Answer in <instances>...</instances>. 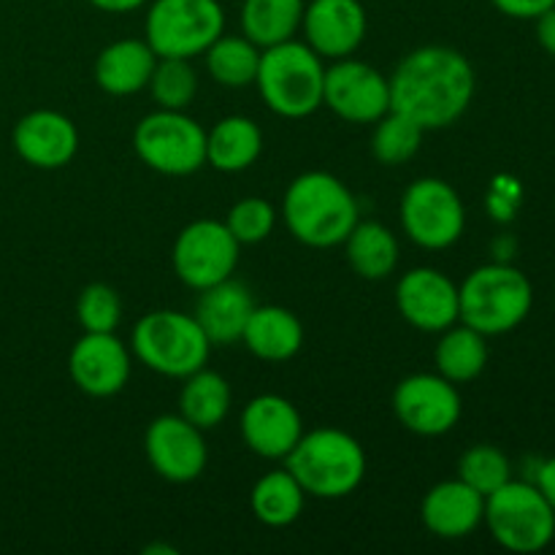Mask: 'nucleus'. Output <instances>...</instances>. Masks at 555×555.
I'll return each mask as SVG.
<instances>
[{"label": "nucleus", "instance_id": "obj_1", "mask_svg": "<svg viewBox=\"0 0 555 555\" xmlns=\"http://www.w3.org/2000/svg\"><path fill=\"white\" fill-rule=\"evenodd\" d=\"M390 85V108L423 130H442L459 122L475 98V68L453 47L428 43L396 65Z\"/></svg>", "mask_w": 555, "mask_h": 555}, {"label": "nucleus", "instance_id": "obj_2", "mask_svg": "<svg viewBox=\"0 0 555 555\" xmlns=\"http://www.w3.org/2000/svg\"><path fill=\"white\" fill-rule=\"evenodd\" d=\"M282 220L293 238L314 249L345 244L361 220L352 190L328 171L298 173L282 198Z\"/></svg>", "mask_w": 555, "mask_h": 555}, {"label": "nucleus", "instance_id": "obj_3", "mask_svg": "<svg viewBox=\"0 0 555 555\" xmlns=\"http://www.w3.org/2000/svg\"><path fill=\"white\" fill-rule=\"evenodd\" d=\"M285 469L301 482L307 496L334 502L358 491L366 477V453L352 434L325 426L304 431L285 459Z\"/></svg>", "mask_w": 555, "mask_h": 555}, {"label": "nucleus", "instance_id": "obj_4", "mask_svg": "<svg viewBox=\"0 0 555 555\" xmlns=\"http://www.w3.org/2000/svg\"><path fill=\"white\" fill-rule=\"evenodd\" d=\"M260 98L274 114L301 119L323 106L325 65L307 41H282L260 52L258 65Z\"/></svg>", "mask_w": 555, "mask_h": 555}, {"label": "nucleus", "instance_id": "obj_5", "mask_svg": "<svg viewBox=\"0 0 555 555\" xmlns=\"http://www.w3.org/2000/svg\"><path fill=\"white\" fill-rule=\"evenodd\" d=\"M534 287L529 276L509 263H488L459 285V323L482 336L509 334L529 318Z\"/></svg>", "mask_w": 555, "mask_h": 555}, {"label": "nucleus", "instance_id": "obj_6", "mask_svg": "<svg viewBox=\"0 0 555 555\" xmlns=\"http://www.w3.org/2000/svg\"><path fill=\"white\" fill-rule=\"evenodd\" d=\"M211 341L198 320L177 309H157L141 318L130 334V352L163 377L184 379L206 366Z\"/></svg>", "mask_w": 555, "mask_h": 555}, {"label": "nucleus", "instance_id": "obj_7", "mask_svg": "<svg viewBox=\"0 0 555 555\" xmlns=\"http://www.w3.org/2000/svg\"><path fill=\"white\" fill-rule=\"evenodd\" d=\"M493 540L513 553H540L555 537V513L531 480H509L486 496V520Z\"/></svg>", "mask_w": 555, "mask_h": 555}, {"label": "nucleus", "instance_id": "obj_8", "mask_svg": "<svg viewBox=\"0 0 555 555\" xmlns=\"http://www.w3.org/2000/svg\"><path fill=\"white\" fill-rule=\"evenodd\" d=\"M146 38L157 57L193 60L225 33L220 0H152Z\"/></svg>", "mask_w": 555, "mask_h": 555}, {"label": "nucleus", "instance_id": "obj_9", "mask_svg": "<svg viewBox=\"0 0 555 555\" xmlns=\"http://www.w3.org/2000/svg\"><path fill=\"white\" fill-rule=\"evenodd\" d=\"M133 150L163 177H190L206 166V130L184 112L157 108L135 125Z\"/></svg>", "mask_w": 555, "mask_h": 555}, {"label": "nucleus", "instance_id": "obj_10", "mask_svg": "<svg viewBox=\"0 0 555 555\" xmlns=\"http://www.w3.org/2000/svg\"><path fill=\"white\" fill-rule=\"evenodd\" d=\"M401 228L423 249H448L466 228V209L459 190L439 177H423L401 198Z\"/></svg>", "mask_w": 555, "mask_h": 555}, {"label": "nucleus", "instance_id": "obj_11", "mask_svg": "<svg viewBox=\"0 0 555 555\" xmlns=\"http://www.w3.org/2000/svg\"><path fill=\"white\" fill-rule=\"evenodd\" d=\"M242 244L233 238L225 222L195 220L179 231L173 242L171 263L179 280L193 291H206L233 276Z\"/></svg>", "mask_w": 555, "mask_h": 555}, {"label": "nucleus", "instance_id": "obj_12", "mask_svg": "<svg viewBox=\"0 0 555 555\" xmlns=\"http://www.w3.org/2000/svg\"><path fill=\"white\" fill-rule=\"evenodd\" d=\"M393 412L406 431L417 437H444L461 421L459 385L442 374H410L393 390Z\"/></svg>", "mask_w": 555, "mask_h": 555}, {"label": "nucleus", "instance_id": "obj_13", "mask_svg": "<svg viewBox=\"0 0 555 555\" xmlns=\"http://www.w3.org/2000/svg\"><path fill=\"white\" fill-rule=\"evenodd\" d=\"M323 103L345 122H377L390 112V85L374 65L341 57L325 68Z\"/></svg>", "mask_w": 555, "mask_h": 555}, {"label": "nucleus", "instance_id": "obj_14", "mask_svg": "<svg viewBox=\"0 0 555 555\" xmlns=\"http://www.w3.org/2000/svg\"><path fill=\"white\" fill-rule=\"evenodd\" d=\"M146 461L168 482H193L204 475L209 450L204 431L182 415H160L144 437Z\"/></svg>", "mask_w": 555, "mask_h": 555}, {"label": "nucleus", "instance_id": "obj_15", "mask_svg": "<svg viewBox=\"0 0 555 555\" xmlns=\"http://www.w3.org/2000/svg\"><path fill=\"white\" fill-rule=\"evenodd\" d=\"M396 307L417 331L442 334L459 323V285L439 269L406 271L396 285Z\"/></svg>", "mask_w": 555, "mask_h": 555}, {"label": "nucleus", "instance_id": "obj_16", "mask_svg": "<svg viewBox=\"0 0 555 555\" xmlns=\"http://www.w3.org/2000/svg\"><path fill=\"white\" fill-rule=\"evenodd\" d=\"M133 352L114 334H85L74 345L68 372L76 388L92 399L117 396L128 385Z\"/></svg>", "mask_w": 555, "mask_h": 555}, {"label": "nucleus", "instance_id": "obj_17", "mask_svg": "<svg viewBox=\"0 0 555 555\" xmlns=\"http://www.w3.org/2000/svg\"><path fill=\"white\" fill-rule=\"evenodd\" d=\"M242 439L255 455L266 461H285L304 437L301 412L285 396L263 393L247 401L238 417Z\"/></svg>", "mask_w": 555, "mask_h": 555}, {"label": "nucleus", "instance_id": "obj_18", "mask_svg": "<svg viewBox=\"0 0 555 555\" xmlns=\"http://www.w3.org/2000/svg\"><path fill=\"white\" fill-rule=\"evenodd\" d=\"M366 27L361 0H309L304 9L301 30L320 57H350L366 38Z\"/></svg>", "mask_w": 555, "mask_h": 555}, {"label": "nucleus", "instance_id": "obj_19", "mask_svg": "<svg viewBox=\"0 0 555 555\" xmlns=\"http://www.w3.org/2000/svg\"><path fill=\"white\" fill-rule=\"evenodd\" d=\"M14 150L27 166L54 171L74 160L79 150V130L54 108H36L16 122Z\"/></svg>", "mask_w": 555, "mask_h": 555}, {"label": "nucleus", "instance_id": "obj_20", "mask_svg": "<svg viewBox=\"0 0 555 555\" xmlns=\"http://www.w3.org/2000/svg\"><path fill=\"white\" fill-rule=\"evenodd\" d=\"M423 526L439 540H464L486 520V496L461 477L437 482L421 504Z\"/></svg>", "mask_w": 555, "mask_h": 555}, {"label": "nucleus", "instance_id": "obj_21", "mask_svg": "<svg viewBox=\"0 0 555 555\" xmlns=\"http://www.w3.org/2000/svg\"><path fill=\"white\" fill-rule=\"evenodd\" d=\"M255 307L258 304H255L253 291L244 282L228 276V280L201 291L193 318L198 320L211 347H228L233 341H242V334Z\"/></svg>", "mask_w": 555, "mask_h": 555}, {"label": "nucleus", "instance_id": "obj_22", "mask_svg": "<svg viewBox=\"0 0 555 555\" xmlns=\"http://www.w3.org/2000/svg\"><path fill=\"white\" fill-rule=\"evenodd\" d=\"M155 65L157 54L144 38H122L98 54L95 85L108 95H135L150 87Z\"/></svg>", "mask_w": 555, "mask_h": 555}, {"label": "nucleus", "instance_id": "obj_23", "mask_svg": "<svg viewBox=\"0 0 555 555\" xmlns=\"http://www.w3.org/2000/svg\"><path fill=\"white\" fill-rule=\"evenodd\" d=\"M244 347L266 363H285L304 345V325L285 307H255L242 334Z\"/></svg>", "mask_w": 555, "mask_h": 555}, {"label": "nucleus", "instance_id": "obj_24", "mask_svg": "<svg viewBox=\"0 0 555 555\" xmlns=\"http://www.w3.org/2000/svg\"><path fill=\"white\" fill-rule=\"evenodd\" d=\"M263 152V130L249 117H222L206 133V163L222 173H238L255 166Z\"/></svg>", "mask_w": 555, "mask_h": 555}, {"label": "nucleus", "instance_id": "obj_25", "mask_svg": "<svg viewBox=\"0 0 555 555\" xmlns=\"http://www.w3.org/2000/svg\"><path fill=\"white\" fill-rule=\"evenodd\" d=\"M345 253L352 271L363 280H385L399 266V238L377 220H358L345 238Z\"/></svg>", "mask_w": 555, "mask_h": 555}, {"label": "nucleus", "instance_id": "obj_26", "mask_svg": "<svg viewBox=\"0 0 555 555\" xmlns=\"http://www.w3.org/2000/svg\"><path fill=\"white\" fill-rule=\"evenodd\" d=\"M434 361H437L439 374L450 383H475L488 366V336L464 323L450 325L439 336Z\"/></svg>", "mask_w": 555, "mask_h": 555}, {"label": "nucleus", "instance_id": "obj_27", "mask_svg": "<svg viewBox=\"0 0 555 555\" xmlns=\"http://www.w3.org/2000/svg\"><path fill=\"white\" fill-rule=\"evenodd\" d=\"M231 385L220 372L198 369L190 377H184L182 393H179V415L198 426L201 431L217 428L231 412Z\"/></svg>", "mask_w": 555, "mask_h": 555}, {"label": "nucleus", "instance_id": "obj_28", "mask_svg": "<svg viewBox=\"0 0 555 555\" xmlns=\"http://www.w3.org/2000/svg\"><path fill=\"white\" fill-rule=\"evenodd\" d=\"M307 0H244L242 36L260 49L291 41L301 30Z\"/></svg>", "mask_w": 555, "mask_h": 555}, {"label": "nucleus", "instance_id": "obj_29", "mask_svg": "<svg viewBox=\"0 0 555 555\" xmlns=\"http://www.w3.org/2000/svg\"><path fill=\"white\" fill-rule=\"evenodd\" d=\"M249 504H253V513L260 524L271 526V529H285L301 518L307 491L291 472L274 469L255 482Z\"/></svg>", "mask_w": 555, "mask_h": 555}, {"label": "nucleus", "instance_id": "obj_30", "mask_svg": "<svg viewBox=\"0 0 555 555\" xmlns=\"http://www.w3.org/2000/svg\"><path fill=\"white\" fill-rule=\"evenodd\" d=\"M260 52L263 49L249 41L247 36H225L222 33L204 52L206 70H209L217 85L242 90V87L255 85V79H258Z\"/></svg>", "mask_w": 555, "mask_h": 555}, {"label": "nucleus", "instance_id": "obj_31", "mask_svg": "<svg viewBox=\"0 0 555 555\" xmlns=\"http://www.w3.org/2000/svg\"><path fill=\"white\" fill-rule=\"evenodd\" d=\"M423 133L426 130L417 122H412L404 114L390 108L385 117L374 122L372 135V152L383 166H404L417 155L423 144Z\"/></svg>", "mask_w": 555, "mask_h": 555}, {"label": "nucleus", "instance_id": "obj_32", "mask_svg": "<svg viewBox=\"0 0 555 555\" xmlns=\"http://www.w3.org/2000/svg\"><path fill=\"white\" fill-rule=\"evenodd\" d=\"M150 92L157 108L184 112L198 92V74H195L193 63L182 57H157L150 79Z\"/></svg>", "mask_w": 555, "mask_h": 555}, {"label": "nucleus", "instance_id": "obj_33", "mask_svg": "<svg viewBox=\"0 0 555 555\" xmlns=\"http://www.w3.org/2000/svg\"><path fill=\"white\" fill-rule=\"evenodd\" d=\"M459 477L466 486L480 491L482 496H491L504 482L513 480V464L493 444H475V448H469L461 455Z\"/></svg>", "mask_w": 555, "mask_h": 555}, {"label": "nucleus", "instance_id": "obj_34", "mask_svg": "<svg viewBox=\"0 0 555 555\" xmlns=\"http://www.w3.org/2000/svg\"><path fill=\"white\" fill-rule=\"evenodd\" d=\"M76 318L85 334H114L122 320V301L112 285L92 282L79 293L76 301Z\"/></svg>", "mask_w": 555, "mask_h": 555}, {"label": "nucleus", "instance_id": "obj_35", "mask_svg": "<svg viewBox=\"0 0 555 555\" xmlns=\"http://www.w3.org/2000/svg\"><path fill=\"white\" fill-rule=\"evenodd\" d=\"M225 225L238 244H260L274 231L276 209L266 198H242L231 206Z\"/></svg>", "mask_w": 555, "mask_h": 555}, {"label": "nucleus", "instance_id": "obj_36", "mask_svg": "<svg viewBox=\"0 0 555 555\" xmlns=\"http://www.w3.org/2000/svg\"><path fill=\"white\" fill-rule=\"evenodd\" d=\"M518 198L520 184L507 177H499L491 184V193H488V215L499 222H509L515 217V211H518Z\"/></svg>", "mask_w": 555, "mask_h": 555}, {"label": "nucleus", "instance_id": "obj_37", "mask_svg": "<svg viewBox=\"0 0 555 555\" xmlns=\"http://www.w3.org/2000/svg\"><path fill=\"white\" fill-rule=\"evenodd\" d=\"M491 3L513 20H537L547 9H553L555 0H491Z\"/></svg>", "mask_w": 555, "mask_h": 555}, {"label": "nucleus", "instance_id": "obj_38", "mask_svg": "<svg viewBox=\"0 0 555 555\" xmlns=\"http://www.w3.org/2000/svg\"><path fill=\"white\" fill-rule=\"evenodd\" d=\"M531 482H534V486L540 488L542 496L547 499V504H551L553 513H555V455H553V459L542 461V464L537 466L534 480H531Z\"/></svg>", "mask_w": 555, "mask_h": 555}, {"label": "nucleus", "instance_id": "obj_39", "mask_svg": "<svg viewBox=\"0 0 555 555\" xmlns=\"http://www.w3.org/2000/svg\"><path fill=\"white\" fill-rule=\"evenodd\" d=\"M537 41H540V47L545 49L547 54H553L555 57V5L553 9H547L545 14L537 16Z\"/></svg>", "mask_w": 555, "mask_h": 555}, {"label": "nucleus", "instance_id": "obj_40", "mask_svg": "<svg viewBox=\"0 0 555 555\" xmlns=\"http://www.w3.org/2000/svg\"><path fill=\"white\" fill-rule=\"evenodd\" d=\"M90 3L95 5V9L106 11V14H128V11L146 5L150 0H90Z\"/></svg>", "mask_w": 555, "mask_h": 555}]
</instances>
